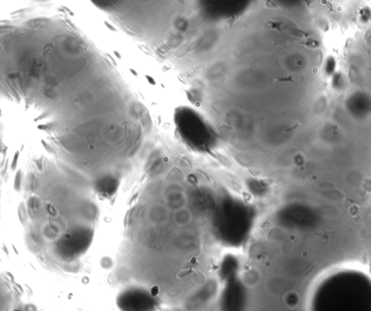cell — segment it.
I'll list each match as a JSON object with an SVG mask.
<instances>
[{"instance_id": "6da1fadb", "label": "cell", "mask_w": 371, "mask_h": 311, "mask_svg": "<svg viewBox=\"0 0 371 311\" xmlns=\"http://www.w3.org/2000/svg\"><path fill=\"white\" fill-rule=\"evenodd\" d=\"M258 0H196V19L202 27L234 21L247 14Z\"/></svg>"}, {"instance_id": "7a4b0ae2", "label": "cell", "mask_w": 371, "mask_h": 311, "mask_svg": "<svg viewBox=\"0 0 371 311\" xmlns=\"http://www.w3.org/2000/svg\"><path fill=\"white\" fill-rule=\"evenodd\" d=\"M122 303L125 308L137 309L149 307L151 302L149 301L148 297L144 294L133 293L124 296Z\"/></svg>"}]
</instances>
